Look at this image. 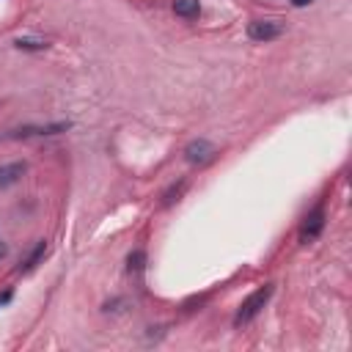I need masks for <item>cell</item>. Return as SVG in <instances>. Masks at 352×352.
<instances>
[{
    "mask_svg": "<svg viewBox=\"0 0 352 352\" xmlns=\"http://www.w3.org/2000/svg\"><path fill=\"white\" fill-rule=\"evenodd\" d=\"M3 256H6V245L0 242V258H3Z\"/></svg>",
    "mask_w": 352,
    "mask_h": 352,
    "instance_id": "8fae6325",
    "label": "cell"
},
{
    "mask_svg": "<svg viewBox=\"0 0 352 352\" xmlns=\"http://www.w3.org/2000/svg\"><path fill=\"white\" fill-rule=\"evenodd\" d=\"M308 3H311V0H292V6H297V8H300V6H308Z\"/></svg>",
    "mask_w": 352,
    "mask_h": 352,
    "instance_id": "30bf717a",
    "label": "cell"
},
{
    "mask_svg": "<svg viewBox=\"0 0 352 352\" xmlns=\"http://www.w3.org/2000/svg\"><path fill=\"white\" fill-rule=\"evenodd\" d=\"M270 297H272V283L258 286L248 300H242V305H239V311H236V316H234V324H236V327H239V324H248V322L270 302Z\"/></svg>",
    "mask_w": 352,
    "mask_h": 352,
    "instance_id": "6da1fadb",
    "label": "cell"
},
{
    "mask_svg": "<svg viewBox=\"0 0 352 352\" xmlns=\"http://www.w3.org/2000/svg\"><path fill=\"white\" fill-rule=\"evenodd\" d=\"M28 170V165L25 162H8V165H0V190H6V187H11V184H16L19 182V176Z\"/></svg>",
    "mask_w": 352,
    "mask_h": 352,
    "instance_id": "5b68a950",
    "label": "cell"
},
{
    "mask_svg": "<svg viewBox=\"0 0 352 352\" xmlns=\"http://www.w3.org/2000/svg\"><path fill=\"white\" fill-rule=\"evenodd\" d=\"M44 250H47V245H44V242H38V245H36V250H33V253L28 256V261H25V264L19 267V272H28V270H30V267H33V264H36V261H38V258L44 256Z\"/></svg>",
    "mask_w": 352,
    "mask_h": 352,
    "instance_id": "52a82bcc",
    "label": "cell"
},
{
    "mask_svg": "<svg viewBox=\"0 0 352 352\" xmlns=\"http://www.w3.org/2000/svg\"><path fill=\"white\" fill-rule=\"evenodd\" d=\"M212 157H214V146H212L209 140H204V138L187 143V148H184V160H187L190 165H204V162H209Z\"/></svg>",
    "mask_w": 352,
    "mask_h": 352,
    "instance_id": "277c9868",
    "label": "cell"
},
{
    "mask_svg": "<svg viewBox=\"0 0 352 352\" xmlns=\"http://www.w3.org/2000/svg\"><path fill=\"white\" fill-rule=\"evenodd\" d=\"M280 33H283V22H278V19H253L248 25V36L253 41H272Z\"/></svg>",
    "mask_w": 352,
    "mask_h": 352,
    "instance_id": "3957f363",
    "label": "cell"
},
{
    "mask_svg": "<svg viewBox=\"0 0 352 352\" xmlns=\"http://www.w3.org/2000/svg\"><path fill=\"white\" fill-rule=\"evenodd\" d=\"M16 47L19 50H44L47 44L44 41H36V38H16Z\"/></svg>",
    "mask_w": 352,
    "mask_h": 352,
    "instance_id": "ba28073f",
    "label": "cell"
},
{
    "mask_svg": "<svg viewBox=\"0 0 352 352\" xmlns=\"http://www.w3.org/2000/svg\"><path fill=\"white\" fill-rule=\"evenodd\" d=\"M322 228H324V206L316 204V206L305 214V220H302V226H300V242H302V245L314 242V239L322 234Z\"/></svg>",
    "mask_w": 352,
    "mask_h": 352,
    "instance_id": "7a4b0ae2",
    "label": "cell"
},
{
    "mask_svg": "<svg viewBox=\"0 0 352 352\" xmlns=\"http://www.w3.org/2000/svg\"><path fill=\"white\" fill-rule=\"evenodd\" d=\"M140 267H143V253H140V250H135V253L129 256V272H132V270L138 272Z\"/></svg>",
    "mask_w": 352,
    "mask_h": 352,
    "instance_id": "9c48e42d",
    "label": "cell"
},
{
    "mask_svg": "<svg viewBox=\"0 0 352 352\" xmlns=\"http://www.w3.org/2000/svg\"><path fill=\"white\" fill-rule=\"evenodd\" d=\"M173 11L184 19H192L201 14V3L198 0H173Z\"/></svg>",
    "mask_w": 352,
    "mask_h": 352,
    "instance_id": "8992f818",
    "label": "cell"
}]
</instances>
